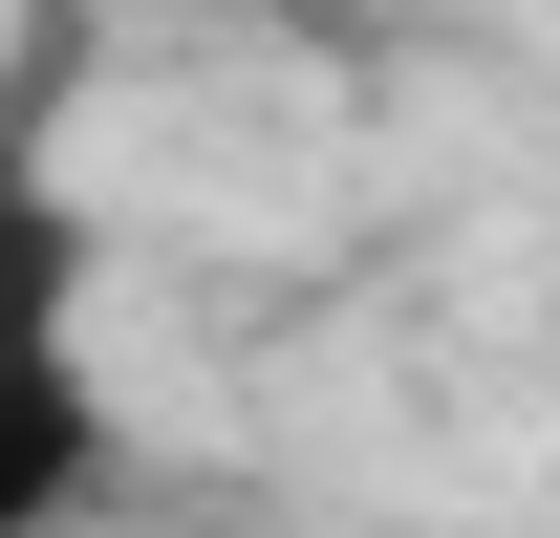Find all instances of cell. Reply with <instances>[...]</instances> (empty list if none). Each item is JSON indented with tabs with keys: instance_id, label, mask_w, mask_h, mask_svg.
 Returning <instances> with one entry per match:
<instances>
[{
	"instance_id": "1",
	"label": "cell",
	"mask_w": 560,
	"mask_h": 538,
	"mask_svg": "<svg viewBox=\"0 0 560 538\" xmlns=\"http://www.w3.org/2000/svg\"><path fill=\"white\" fill-rule=\"evenodd\" d=\"M66 0L0 44V538L108 495V344H86V195H66Z\"/></svg>"
}]
</instances>
